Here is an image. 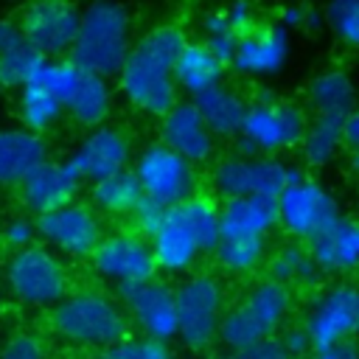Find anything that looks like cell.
Returning <instances> with one entry per match:
<instances>
[{
  "label": "cell",
  "instance_id": "1",
  "mask_svg": "<svg viewBox=\"0 0 359 359\" xmlns=\"http://www.w3.org/2000/svg\"><path fill=\"white\" fill-rule=\"evenodd\" d=\"M185 45L188 34L174 22L151 25L135 39L121 73L115 76L118 90L132 109L149 118H163L180 101L174 65Z\"/></svg>",
  "mask_w": 359,
  "mask_h": 359
},
{
  "label": "cell",
  "instance_id": "2",
  "mask_svg": "<svg viewBox=\"0 0 359 359\" xmlns=\"http://www.w3.org/2000/svg\"><path fill=\"white\" fill-rule=\"evenodd\" d=\"M48 325L67 345L87 351H104L129 337V317L123 306L101 289L70 292L50 309Z\"/></svg>",
  "mask_w": 359,
  "mask_h": 359
},
{
  "label": "cell",
  "instance_id": "3",
  "mask_svg": "<svg viewBox=\"0 0 359 359\" xmlns=\"http://www.w3.org/2000/svg\"><path fill=\"white\" fill-rule=\"evenodd\" d=\"M132 17L118 0H93L81 8V22L70 59L84 70L104 79L121 73L132 50Z\"/></svg>",
  "mask_w": 359,
  "mask_h": 359
},
{
  "label": "cell",
  "instance_id": "4",
  "mask_svg": "<svg viewBox=\"0 0 359 359\" xmlns=\"http://www.w3.org/2000/svg\"><path fill=\"white\" fill-rule=\"evenodd\" d=\"M292 306L294 297L289 286L272 278H261L233 306H227L219 325V342L224 345V351L244 353L255 342L275 337L289 320Z\"/></svg>",
  "mask_w": 359,
  "mask_h": 359
},
{
  "label": "cell",
  "instance_id": "5",
  "mask_svg": "<svg viewBox=\"0 0 359 359\" xmlns=\"http://www.w3.org/2000/svg\"><path fill=\"white\" fill-rule=\"evenodd\" d=\"M306 129H309V112L300 104L275 95H258L250 101L241 132L233 137L236 154L278 157L283 151L297 149Z\"/></svg>",
  "mask_w": 359,
  "mask_h": 359
},
{
  "label": "cell",
  "instance_id": "6",
  "mask_svg": "<svg viewBox=\"0 0 359 359\" xmlns=\"http://www.w3.org/2000/svg\"><path fill=\"white\" fill-rule=\"evenodd\" d=\"M6 292L25 309H53L70 294V269L45 244L14 250L3 266Z\"/></svg>",
  "mask_w": 359,
  "mask_h": 359
},
{
  "label": "cell",
  "instance_id": "7",
  "mask_svg": "<svg viewBox=\"0 0 359 359\" xmlns=\"http://www.w3.org/2000/svg\"><path fill=\"white\" fill-rule=\"evenodd\" d=\"M177 339L188 351H208L219 339L227 311L224 283L210 272H191L177 286Z\"/></svg>",
  "mask_w": 359,
  "mask_h": 359
},
{
  "label": "cell",
  "instance_id": "8",
  "mask_svg": "<svg viewBox=\"0 0 359 359\" xmlns=\"http://www.w3.org/2000/svg\"><path fill=\"white\" fill-rule=\"evenodd\" d=\"M300 168L280 157H244L227 154L219 157L210 168V191L216 199H238V196H269L278 199L286 185L300 180Z\"/></svg>",
  "mask_w": 359,
  "mask_h": 359
},
{
  "label": "cell",
  "instance_id": "9",
  "mask_svg": "<svg viewBox=\"0 0 359 359\" xmlns=\"http://www.w3.org/2000/svg\"><path fill=\"white\" fill-rule=\"evenodd\" d=\"M132 171L140 180L143 196L151 202H160L165 208H177L185 199H191L194 194H199L196 165L188 163L185 157H180L174 149H168L160 140L146 143L135 154Z\"/></svg>",
  "mask_w": 359,
  "mask_h": 359
},
{
  "label": "cell",
  "instance_id": "10",
  "mask_svg": "<svg viewBox=\"0 0 359 359\" xmlns=\"http://www.w3.org/2000/svg\"><path fill=\"white\" fill-rule=\"evenodd\" d=\"M275 202H278V227L292 241H303V244H309L314 236H320L342 216L339 199L311 177H300L292 185H286Z\"/></svg>",
  "mask_w": 359,
  "mask_h": 359
},
{
  "label": "cell",
  "instance_id": "11",
  "mask_svg": "<svg viewBox=\"0 0 359 359\" xmlns=\"http://www.w3.org/2000/svg\"><path fill=\"white\" fill-rule=\"evenodd\" d=\"M36 233L39 244L50 247L59 258L90 261V255L104 238V222L90 202L76 199L50 213L36 216Z\"/></svg>",
  "mask_w": 359,
  "mask_h": 359
},
{
  "label": "cell",
  "instance_id": "12",
  "mask_svg": "<svg viewBox=\"0 0 359 359\" xmlns=\"http://www.w3.org/2000/svg\"><path fill=\"white\" fill-rule=\"evenodd\" d=\"M303 325L314 348L359 337V280H337L325 286L309 303Z\"/></svg>",
  "mask_w": 359,
  "mask_h": 359
},
{
  "label": "cell",
  "instance_id": "13",
  "mask_svg": "<svg viewBox=\"0 0 359 359\" xmlns=\"http://www.w3.org/2000/svg\"><path fill=\"white\" fill-rule=\"evenodd\" d=\"M90 266L101 280L112 283L115 289L157 278V264H154L151 244L137 230L104 233L101 244L90 255Z\"/></svg>",
  "mask_w": 359,
  "mask_h": 359
},
{
  "label": "cell",
  "instance_id": "14",
  "mask_svg": "<svg viewBox=\"0 0 359 359\" xmlns=\"http://www.w3.org/2000/svg\"><path fill=\"white\" fill-rule=\"evenodd\" d=\"M81 22V11L73 0H28L20 17V28L28 45L45 59L70 56Z\"/></svg>",
  "mask_w": 359,
  "mask_h": 359
},
{
  "label": "cell",
  "instance_id": "15",
  "mask_svg": "<svg viewBox=\"0 0 359 359\" xmlns=\"http://www.w3.org/2000/svg\"><path fill=\"white\" fill-rule=\"evenodd\" d=\"M118 303L123 306L129 325H135L143 337L160 342L177 339V292L165 280L149 278L118 286Z\"/></svg>",
  "mask_w": 359,
  "mask_h": 359
},
{
  "label": "cell",
  "instance_id": "16",
  "mask_svg": "<svg viewBox=\"0 0 359 359\" xmlns=\"http://www.w3.org/2000/svg\"><path fill=\"white\" fill-rule=\"evenodd\" d=\"M67 160L73 163V168L79 171V177L84 182H98L109 174L129 168V163L135 160L132 157V137L126 129H121L115 123L87 129Z\"/></svg>",
  "mask_w": 359,
  "mask_h": 359
},
{
  "label": "cell",
  "instance_id": "17",
  "mask_svg": "<svg viewBox=\"0 0 359 359\" xmlns=\"http://www.w3.org/2000/svg\"><path fill=\"white\" fill-rule=\"evenodd\" d=\"M81 185L84 180L79 177L70 160L48 157L25 174V180L17 185V196H20V205L31 216H42L67 202H76L81 194Z\"/></svg>",
  "mask_w": 359,
  "mask_h": 359
},
{
  "label": "cell",
  "instance_id": "18",
  "mask_svg": "<svg viewBox=\"0 0 359 359\" xmlns=\"http://www.w3.org/2000/svg\"><path fill=\"white\" fill-rule=\"evenodd\" d=\"M160 143L174 149L180 157H185L196 168L213 163L219 151V137L208 129L194 101H177L160 118Z\"/></svg>",
  "mask_w": 359,
  "mask_h": 359
},
{
  "label": "cell",
  "instance_id": "19",
  "mask_svg": "<svg viewBox=\"0 0 359 359\" xmlns=\"http://www.w3.org/2000/svg\"><path fill=\"white\" fill-rule=\"evenodd\" d=\"M289 50V31L278 22H264L238 36L230 67L244 79H272L286 67Z\"/></svg>",
  "mask_w": 359,
  "mask_h": 359
},
{
  "label": "cell",
  "instance_id": "20",
  "mask_svg": "<svg viewBox=\"0 0 359 359\" xmlns=\"http://www.w3.org/2000/svg\"><path fill=\"white\" fill-rule=\"evenodd\" d=\"M306 107L314 118L345 121L359 107V87L345 67H325L309 79Z\"/></svg>",
  "mask_w": 359,
  "mask_h": 359
},
{
  "label": "cell",
  "instance_id": "21",
  "mask_svg": "<svg viewBox=\"0 0 359 359\" xmlns=\"http://www.w3.org/2000/svg\"><path fill=\"white\" fill-rule=\"evenodd\" d=\"M309 250L323 275H348L359 269V222L339 216L309 241Z\"/></svg>",
  "mask_w": 359,
  "mask_h": 359
},
{
  "label": "cell",
  "instance_id": "22",
  "mask_svg": "<svg viewBox=\"0 0 359 359\" xmlns=\"http://www.w3.org/2000/svg\"><path fill=\"white\" fill-rule=\"evenodd\" d=\"M42 160H48L45 135L22 126H0V188H17Z\"/></svg>",
  "mask_w": 359,
  "mask_h": 359
},
{
  "label": "cell",
  "instance_id": "23",
  "mask_svg": "<svg viewBox=\"0 0 359 359\" xmlns=\"http://www.w3.org/2000/svg\"><path fill=\"white\" fill-rule=\"evenodd\" d=\"M278 227V202L269 196H238L222 202V238H269Z\"/></svg>",
  "mask_w": 359,
  "mask_h": 359
},
{
  "label": "cell",
  "instance_id": "24",
  "mask_svg": "<svg viewBox=\"0 0 359 359\" xmlns=\"http://www.w3.org/2000/svg\"><path fill=\"white\" fill-rule=\"evenodd\" d=\"M149 244H151V252H154L157 272H165V275H174V278L191 275V269L196 266V261L202 255V250L196 247L188 227L177 219L174 208L168 210V216L157 227V233L149 236Z\"/></svg>",
  "mask_w": 359,
  "mask_h": 359
},
{
  "label": "cell",
  "instance_id": "25",
  "mask_svg": "<svg viewBox=\"0 0 359 359\" xmlns=\"http://www.w3.org/2000/svg\"><path fill=\"white\" fill-rule=\"evenodd\" d=\"M194 107L199 109L202 121L208 123V129L219 137V140H233L238 132H241V123H244V115H247V107L250 101L241 95V90H236L233 84L227 81H219L216 87L199 93L191 98Z\"/></svg>",
  "mask_w": 359,
  "mask_h": 359
},
{
  "label": "cell",
  "instance_id": "26",
  "mask_svg": "<svg viewBox=\"0 0 359 359\" xmlns=\"http://www.w3.org/2000/svg\"><path fill=\"white\" fill-rule=\"evenodd\" d=\"M112 107H115V93L109 87V79L95 73H81L79 87L65 104V115L81 129H95L109 123Z\"/></svg>",
  "mask_w": 359,
  "mask_h": 359
},
{
  "label": "cell",
  "instance_id": "27",
  "mask_svg": "<svg viewBox=\"0 0 359 359\" xmlns=\"http://www.w3.org/2000/svg\"><path fill=\"white\" fill-rule=\"evenodd\" d=\"M224 70L227 65L216 59V53L202 42V39H188V45L182 48L177 65H174V81L180 87V93H188L191 98L216 87L219 81H224Z\"/></svg>",
  "mask_w": 359,
  "mask_h": 359
},
{
  "label": "cell",
  "instance_id": "28",
  "mask_svg": "<svg viewBox=\"0 0 359 359\" xmlns=\"http://www.w3.org/2000/svg\"><path fill=\"white\" fill-rule=\"evenodd\" d=\"M264 269H266V278H272L289 289H314L323 280V269L317 266L309 244L292 241V238L266 255Z\"/></svg>",
  "mask_w": 359,
  "mask_h": 359
},
{
  "label": "cell",
  "instance_id": "29",
  "mask_svg": "<svg viewBox=\"0 0 359 359\" xmlns=\"http://www.w3.org/2000/svg\"><path fill=\"white\" fill-rule=\"evenodd\" d=\"M140 202H143V188L132 168L90 182V205L101 216H132Z\"/></svg>",
  "mask_w": 359,
  "mask_h": 359
},
{
  "label": "cell",
  "instance_id": "30",
  "mask_svg": "<svg viewBox=\"0 0 359 359\" xmlns=\"http://www.w3.org/2000/svg\"><path fill=\"white\" fill-rule=\"evenodd\" d=\"M174 213L188 227V233L194 236L202 255H208L219 247V241H222V202H216V196L194 194L191 199L177 205Z\"/></svg>",
  "mask_w": 359,
  "mask_h": 359
},
{
  "label": "cell",
  "instance_id": "31",
  "mask_svg": "<svg viewBox=\"0 0 359 359\" xmlns=\"http://www.w3.org/2000/svg\"><path fill=\"white\" fill-rule=\"evenodd\" d=\"M17 118H20L22 129L45 135V132H50L65 118V104L53 93H48L45 87L31 81L17 95Z\"/></svg>",
  "mask_w": 359,
  "mask_h": 359
},
{
  "label": "cell",
  "instance_id": "32",
  "mask_svg": "<svg viewBox=\"0 0 359 359\" xmlns=\"http://www.w3.org/2000/svg\"><path fill=\"white\" fill-rule=\"evenodd\" d=\"M210 255L224 275L247 278L266 264L269 247L264 238H222Z\"/></svg>",
  "mask_w": 359,
  "mask_h": 359
},
{
  "label": "cell",
  "instance_id": "33",
  "mask_svg": "<svg viewBox=\"0 0 359 359\" xmlns=\"http://www.w3.org/2000/svg\"><path fill=\"white\" fill-rule=\"evenodd\" d=\"M300 157L311 168H325L342 151V121L334 118H314L300 140Z\"/></svg>",
  "mask_w": 359,
  "mask_h": 359
},
{
  "label": "cell",
  "instance_id": "34",
  "mask_svg": "<svg viewBox=\"0 0 359 359\" xmlns=\"http://www.w3.org/2000/svg\"><path fill=\"white\" fill-rule=\"evenodd\" d=\"M42 62H45V56L34 45L20 42L17 48H11L8 53L0 56V87L3 90H22V87H28L36 79Z\"/></svg>",
  "mask_w": 359,
  "mask_h": 359
},
{
  "label": "cell",
  "instance_id": "35",
  "mask_svg": "<svg viewBox=\"0 0 359 359\" xmlns=\"http://www.w3.org/2000/svg\"><path fill=\"white\" fill-rule=\"evenodd\" d=\"M81 67L70 59V56H59V59H45L39 73H36V84L45 87L48 93H53L62 104H67V98L73 95V90L81 81Z\"/></svg>",
  "mask_w": 359,
  "mask_h": 359
},
{
  "label": "cell",
  "instance_id": "36",
  "mask_svg": "<svg viewBox=\"0 0 359 359\" xmlns=\"http://www.w3.org/2000/svg\"><path fill=\"white\" fill-rule=\"evenodd\" d=\"M199 28H202V42L216 53L219 62H224L230 67L233 56H236V45H238V34L233 31V25L227 22L224 17V8H213V11H205L202 20H199Z\"/></svg>",
  "mask_w": 359,
  "mask_h": 359
},
{
  "label": "cell",
  "instance_id": "37",
  "mask_svg": "<svg viewBox=\"0 0 359 359\" xmlns=\"http://www.w3.org/2000/svg\"><path fill=\"white\" fill-rule=\"evenodd\" d=\"M323 17H325V28L342 45L359 50V0H328Z\"/></svg>",
  "mask_w": 359,
  "mask_h": 359
},
{
  "label": "cell",
  "instance_id": "38",
  "mask_svg": "<svg viewBox=\"0 0 359 359\" xmlns=\"http://www.w3.org/2000/svg\"><path fill=\"white\" fill-rule=\"evenodd\" d=\"M95 359H174L168 342H160V339H151V337H123L121 342L98 351Z\"/></svg>",
  "mask_w": 359,
  "mask_h": 359
},
{
  "label": "cell",
  "instance_id": "39",
  "mask_svg": "<svg viewBox=\"0 0 359 359\" xmlns=\"http://www.w3.org/2000/svg\"><path fill=\"white\" fill-rule=\"evenodd\" d=\"M0 241H3V247H8L11 252L36 244V241H39V233H36V216H31V213L8 216V219L3 222V227H0Z\"/></svg>",
  "mask_w": 359,
  "mask_h": 359
},
{
  "label": "cell",
  "instance_id": "40",
  "mask_svg": "<svg viewBox=\"0 0 359 359\" xmlns=\"http://www.w3.org/2000/svg\"><path fill=\"white\" fill-rule=\"evenodd\" d=\"M0 359H50V353L36 334L20 331L0 345Z\"/></svg>",
  "mask_w": 359,
  "mask_h": 359
},
{
  "label": "cell",
  "instance_id": "41",
  "mask_svg": "<svg viewBox=\"0 0 359 359\" xmlns=\"http://www.w3.org/2000/svg\"><path fill=\"white\" fill-rule=\"evenodd\" d=\"M278 25L286 28V31H294V28L320 31L325 25V17H323V11H314V8L303 6V3H286L278 11Z\"/></svg>",
  "mask_w": 359,
  "mask_h": 359
},
{
  "label": "cell",
  "instance_id": "42",
  "mask_svg": "<svg viewBox=\"0 0 359 359\" xmlns=\"http://www.w3.org/2000/svg\"><path fill=\"white\" fill-rule=\"evenodd\" d=\"M168 210L171 208H165V205H160V202H151V199H146L143 196V202L137 205V210L132 213V222H135V227L132 230H137L140 236H154L157 233V227L165 222V216H168Z\"/></svg>",
  "mask_w": 359,
  "mask_h": 359
},
{
  "label": "cell",
  "instance_id": "43",
  "mask_svg": "<svg viewBox=\"0 0 359 359\" xmlns=\"http://www.w3.org/2000/svg\"><path fill=\"white\" fill-rule=\"evenodd\" d=\"M224 17H227V22L233 25V31L238 36L258 25V8H255L252 0H230L224 6Z\"/></svg>",
  "mask_w": 359,
  "mask_h": 359
},
{
  "label": "cell",
  "instance_id": "44",
  "mask_svg": "<svg viewBox=\"0 0 359 359\" xmlns=\"http://www.w3.org/2000/svg\"><path fill=\"white\" fill-rule=\"evenodd\" d=\"M278 339H280L286 356H309V353L314 351V342H311V337H309V331H306L303 323H300V325H289V328H283Z\"/></svg>",
  "mask_w": 359,
  "mask_h": 359
},
{
  "label": "cell",
  "instance_id": "45",
  "mask_svg": "<svg viewBox=\"0 0 359 359\" xmlns=\"http://www.w3.org/2000/svg\"><path fill=\"white\" fill-rule=\"evenodd\" d=\"M342 149L348 151L351 168L359 174V107L342 121Z\"/></svg>",
  "mask_w": 359,
  "mask_h": 359
},
{
  "label": "cell",
  "instance_id": "46",
  "mask_svg": "<svg viewBox=\"0 0 359 359\" xmlns=\"http://www.w3.org/2000/svg\"><path fill=\"white\" fill-rule=\"evenodd\" d=\"M311 359H359V342L356 339H345V342L314 348Z\"/></svg>",
  "mask_w": 359,
  "mask_h": 359
},
{
  "label": "cell",
  "instance_id": "47",
  "mask_svg": "<svg viewBox=\"0 0 359 359\" xmlns=\"http://www.w3.org/2000/svg\"><path fill=\"white\" fill-rule=\"evenodd\" d=\"M20 42H25L22 28H20V20L0 17V56H3V53H8L11 48H17Z\"/></svg>",
  "mask_w": 359,
  "mask_h": 359
},
{
  "label": "cell",
  "instance_id": "48",
  "mask_svg": "<svg viewBox=\"0 0 359 359\" xmlns=\"http://www.w3.org/2000/svg\"><path fill=\"white\" fill-rule=\"evenodd\" d=\"M208 359H238V353H233V351H219V353H210Z\"/></svg>",
  "mask_w": 359,
  "mask_h": 359
},
{
  "label": "cell",
  "instance_id": "49",
  "mask_svg": "<svg viewBox=\"0 0 359 359\" xmlns=\"http://www.w3.org/2000/svg\"><path fill=\"white\" fill-rule=\"evenodd\" d=\"M289 359H309V356H289Z\"/></svg>",
  "mask_w": 359,
  "mask_h": 359
},
{
  "label": "cell",
  "instance_id": "50",
  "mask_svg": "<svg viewBox=\"0 0 359 359\" xmlns=\"http://www.w3.org/2000/svg\"><path fill=\"white\" fill-rule=\"evenodd\" d=\"M14 3H28V0H14Z\"/></svg>",
  "mask_w": 359,
  "mask_h": 359
},
{
  "label": "cell",
  "instance_id": "51",
  "mask_svg": "<svg viewBox=\"0 0 359 359\" xmlns=\"http://www.w3.org/2000/svg\"><path fill=\"white\" fill-rule=\"evenodd\" d=\"M0 289H3V275H0Z\"/></svg>",
  "mask_w": 359,
  "mask_h": 359
},
{
  "label": "cell",
  "instance_id": "52",
  "mask_svg": "<svg viewBox=\"0 0 359 359\" xmlns=\"http://www.w3.org/2000/svg\"><path fill=\"white\" fill-rule=\"evenodd\" d=\"M238 359H244V356H241V353H238Z\"/></svg>",
  "mask_w": 359,
  "mask_h": 359
}]
</instances>
